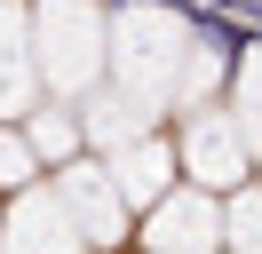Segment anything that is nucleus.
Wrapping results in <instances>:
<instances>
[{
    "instance_id": "nucleus-1",
    "label": "nucleus",
    "mask_w": 262,
    "mask_h": 254,
    "mask_svg": "<svg viewBox=\"0 0 262 254\" xmlns=\"http://www.w3.org/2000/svg\"><path fill=\"white\" fill-rule=\"evenodd\" d=\"M191 48H199V32L183 24V16H167V8H127V16L112 24V95H127L135 111L175 103Z\"/></svg>"
},
{
    "instance_id": "nucleus-2",
    "label": "nucleus",
    "mask_w": 262,
    "mask_h": 254,
    "mask_svg": "<svg viewBox=\"0 0 262 254\" xmlns=\"http://www.w3.org/2000/svg\"><path fill=\"white\" fill-rule=\"evenodd\" d=\"M32 56H40V79L72 103L103 88L112 72V24H103L96 0H40L32 8Z\"/></svg>"
},
{
    "instance_id": "nucleus-3",
    "label": "nucleus",
    "mask_w": 262,
    "mask_h": 254,
    "mask_svg": "<svg viewBox=\"0 0 262 254\" xmlns=\"http://www.w3.org/2000/svg\"><path fill=\"white\" fill-rule=\"evenodd\" d=\"M175 159L191 167L199 190H238L246 183V159H254V143H246L238 111H191V127H183Z\"/></svg>"
},
{
    "instance_id": "nucleus-4",
    "label": "nucleus",
    "mask_w": 262,
    "mask_h": 254,
    "mask_svg": "<svg viewBox=\"0 0 262 254\" xmlns=\"http://www.w3.org/2000/svg\"><path fill=\"white\" fill-rule=\"evenodd\" d=\"M0 254H96V246L72 222L64 190H16V206L0 215Z\"/></svg>"
},
{
    "instance_id": "nucleus-5",
    "label": "nucleus",
    "mask_w": 262,
    "mask_h": 254,
    "mask_svg": "<svg viewBox=\"0 0 262 254\" xmlns=\"http://www.w3.org/2000/svg\"><path fill=\"white\" fill-rule=\"evenodd\" d=\"M143 254H223V206L207 190H175L143 215Z\"/></svg>"
},
{
    "instance_id": "nucleus-6",
    "label": "nucleus",
    "mask_w": 262,
    "mask_h": 254,
    "mask_svg": "<svg viewBox=\"0 0 262 254\" xmlns=\"http://www.w3.org/2000/svg\"><path fill=\"white\" fill-rule=\"evenodd\" d=\"M56 190H64V206H72V222L88 230V246H112L119 230H127V215L135 206L119 199V183H112V167H80L72 159L64 175H56Z\"/></svg>"
},
{
    "instance_id": "nucleus-7",
    "label": "nucleus",
    "mask_w": 262,
    "mask_h": 254,
    "mask_svg": "<svg viewBox=\"0 0 262 254\" xmlns=\"http://www.w3.org/2000/svg\"><path fill=\"white\" fill-rule=\"evenodd\" d=\"M40 56H32V16L0 0V119H24L40 111Z\"/></svg>"
},
{
    "instance_id": "nucleus-8",
    "label": "nucleus",
    "mask_w": 262,
    "mask_h": 254,
    "mask_svg": "<svg viewBox=\"0 0 262 254\" xmlns=\"http://www.w3.org/2000/svg\"><path fill=\"white\" fill-rule=\"evenodd\" d=\"M175 167H183V159L167 151V143H151V135L127 143V151H112V183H119V199L143 206V215H151L159 199H175Z\"/></svg>"
},
{
    "instance_id": "nucleus-9",
    "label": "nucleus",
    "mask_w": 262,
    "mask_h": 254,
    "mask_svg": "<svg viewBox=\"0 0 262 254\" xmlns=\"http://www.w3.org/2000/svg\"><path fill=\"white\" fill-rule=\"evenodd\" d=\"M80 143H88V127L72 119L64 103H56V111H32V151H40V159H56V167H72V159H80Z\"/></svg>"
},
{
    "instance_id": "nucleus-10",
    "label": "nucleus",
    "mask_w": 262,
    "mask_h": 254,
    "mask_svg": "<svg viewBox=\"0 0 262 254\" xmlns=\"http://www.w3.org/2000/svg\"><path fill=\"white\" fill-rule=\"evenodd\" d=\"M223 254H262V190H238L223 206Z\"/></svg>"
},
{
    "instance_id": "nucleus-11",
    "label": "nucleus",
    "mask_w": 262,
    "mask_h": 254,
    "mask_svg": "<svg viewBox=\"0 0 262 254\" xmlns=\"http://www.w3.org/2000/svg\"><path fill=\"white\" fill-rule=\"evenodd\" d=\"M238 127H246V143L262 151V48L238 64Z\"/></svg>"
},
{
    "instance_id": "nucleus-12",
    "label": "nucleus",
    "mask_w": 262,
    "mask_h": 254,
    "mask_svg": "<svg viewBox=\"0 0 262 254\" xmlns=\"http://www.w3.org/2000/svg\"><path fill=\"white\" fill-rule=\"evenodd\" d=\"M32 175H40V151H32V135H0V183L32 190Z\"/></svg>"
}]
</instances>
